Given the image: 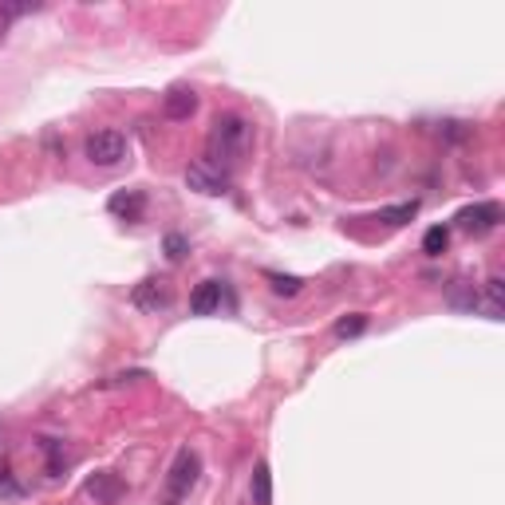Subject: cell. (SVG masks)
Segmentation results:
<instances>
[{
  "label": "cell",
  "instance_id": "14",
  "mask_svg": "<svg viewBox=\"0 0 505 505\" xmlns=\"http://www.w3.org/2000/svg\"><path fill=\"white\" fill-rule=\"evenodd\" d=\"M450 249V229L446 225H430L427 237H422V253L427 256H442Z\"/></svg>",
  "mask_w": 505,
  "mask_h": 505
},
{
  "label": "cell",
  "instance_id": "20",
  "mask_svg": "<svg viewBox=\"0 0 505 505\" xmlns=\"http://www.w3.org/2000/svg\"><path fill=\"white\" fill-rule=\"evenodd\" d=\"M162 249H166V256L170 261H182L185 253H190V241H185L182 233H166V241H162Z\"/></svg>",
  "mask_w": 505,
  "mask_h": 505
},
{
  "label": "cell",
  "instance_id": "7",
  "mask_svg": "<svg viewBox=\"0 0 505 505\" xmlns=\"http://www.w3.org/2000/svg\"><path fill=\"white\" fill-rule=\"evenodd\" d=\"M130 300H135V308H143V312H162V308H170V285L158 277H146L143 285H135Z\"/></svg>",
  "mask_w": 505,
  "mask_h": 505
},
{
  "label": "cell",
  "instance_id": "8",
  "mask_svg": "<svg viewBox=\"0 0 505 505\" xmlns=\"http://www.w3.org/2000/svg\"><path fill=\"white\" fill-rule=\"evenodd\" d=\"M193 111H198V91H193V87H170V91L162 95V114L166 119L182 122V119H190Z\"/></svg>",
  "mask_w": 505,
  "mask_h": 505
},
{
  "label": "cell",
  "instance_id": "5",
  "mask_svg": "<svg viewBox=\"0 0 505 505\" xmlns=\"http://www.w3.org/2000/svg\"><path fill=\"white\" fill-rule=\"evenodd\" d=\"M498 221H501L498 201H477V206H466L462 214H458V225H462L466 233H474V237L493 233V229H498Z\"/></svg>",
  "mask_w": 505,
  "mask_h": 505
},
{
  "label": "cell",
  "instance_id": "6",
  "mask_svg": "<svg viewBox=\"0 0 505 505\" xmlns=\"http://www.w3.org/2000/svg\"><path fill=\"white\" fill-rule=\"evenodd\" d=\"M83 493H87V498H95V505H119V498L127 493V485L119 482V474H111V469H99V474L87 477Z\"/></svg>",
  "mask_w": 505,
  "mask_h": 505
},
{
  "label": "cell",
  "instance_id": "11",
  "mask_svg": "<svg viewBox=\"0 0 505 505\" xmlns=\"http://www.w3.org/2000/svg\"><path fill=\"white\" fill-rule=\"evenodd\" d=\"M107 206H111V214H119V217H127V221H138V217L146 214V193H143V190L114 193Z\"/></svg>",
  "mask_w": 505,
  "mask_h": 505
},
{
  "label": "cell",
  "instance_id": "2",
  "mask_svg": "<svg viewBox=\"0 0 505 505\" xmlns=\"http://www.w3.org/2000/svg\"><path fill=\"white\" fill-rule=\"evenodd\" d=\"M201 477V454L193 446H182L174 454L170 469H166V482H162V493H158V505H182L190 498V490L198 485Z\"/></svg>",
  "mask_w": 505,
  "mask_h": 505
},
{
  "label": "cell",
  "instance_id": "3",
  "mask_svg": "<svg viewBox=\"0 0 505 505\" xmlns=\"http://www.w3.org/2000/svg\"><path fill=\"white\" fill-rule=\"evenodd\" d=\"M83 150L95 166H119L122 158H127V138H122L119 130H95Z\"/></svg>",
  "mask_w": 505,
  "mask_h": 505
},
{
  "label": "cell",
  "instance_id": "17",
  "mask_svg": "<svg viewBox=\"0 0 505 505\" xmlns=\"http://www.w3.org/2000/svg\"><path fill=\"white\" fill-rule=\"evenodd\" d=\"M0 498H20V482L12 477L8 458H0Z\"/></svg>",
  "mask_w": 505,
  "mask_h": 505
},
{
  "label": "cell",
  "instance_id": "4",
  "mask_svg": "<svg viewBox=\"0 0 505 505\" xmlns=\"http://www.w3.org/2000/svg\"><path fill=\"white\" fill-rule=\"evenodd\" d=\"M229 182H233V178H229L225 170H217V166H209L206 158H198V162L185 166V185H190V190H198V193H206V198L225 193Z\"/></svg>",
  "mask_w": 505,
  "mask_h": 505
},
{
  "label": "cell",
  "instance_id": "18",
  "mask_svg": "<svg viewBox=\"0 0 505 505\" xmlns=\"http://www.w3.org/2000/svg\"><path fill=\"white\" fill-rule=\"evenodd\" d=\"M363 327H367V316H363V312H351V316H343V320L335 324V335H343V340H351V335H359Z\"/></svg>",
  "mask_w": 505,
  "mask_h": 505
},
{
  "label": "cell",
  "instance_id": "19",
  "mask_svg": "<svg viewBox=\"0 0 505 505\" xmlns=\"http://www.w3.org/2000/svg\"><path fill=\"white\" fill-rule=\"evenodd\" d=\"M24 12H40V4H0V32L8 28V20H16V16H24Z\"/></svg>",
  "mask_w": 505,
  "mask_h": 505
},
{
  "label": "cell",
  "instance_id": "9",
  "mask_svg": "<svg viewBox=\"0 0 505 505\" xmlns=\"http://www.w3.org/2000/svg\"><path fill=\"white\" fill-rule=\"evenodd\" d=\"M217 308H221V280H201V285L190 292V312L193 316H214Z\"/></svg>",
  "mask_w": 505,
  "mask_h": 505
},
{
  "label": "cell",
  "instance_id": "1",
  "mask_svg": "<svg viewBox=\"0 0 505 505\" xmlns=\"http://www.w3.org/2000/svg\"><path fill=\"white\" fill-rule=\"evenodd\" d=\"M253 150V122L245 114H217L214 127L206 135V162L225 170L233 178V170L245 162V154Z\"/></svg>",
  "mask_w": 505,
  "mask_h": 505
},
{
  "label": "cell",
  "instance_id": "13",
  "mask_svg": "<svg viewBox=\"0 0 505 505\" xmlns=\"http://www.w3.org/2000/svg\"><path fill=\"white\" fill-rule=\"evenodd\" d=\"M501 300H505L501 277H490V280H485V300H482V308H485V316H490V320H501Z\"/></svg>",
  "mask_w": 505,
  "mask_h": 505
},
{
  "label": "cell",
  "instance_id": "10",
  "mask_svg": "<svg viewBox=\"0 0 505 505\" xmlns=\"http://www.w3.org/2000/svg\"><path fill=\"white\" fill-rule=\"evenodd\" d=\"M446 304L458 308V312H477L482 308V292L474 288V280H454L446 288Z\"/></svg>",
  "mask_w": 505,
  "mask_h": 505
},
{
  "label": "cell",
  "instance_id": "12",
  "mask_svg": "<svg viewBox=\"0 0 505 505\" xmlns=\"http://www.w3.org/2000/svg\"><path fill=\"white\" fill-rule=\"evenodd\" d=\"M253 505H272V469L264 458L253 466Z\"/></svg>",
  "mask_w": 505,
  "mask_h": 505
},
{
  "label": "cell",
  "instance_id": "15",
  "mask_svg": "<svg viewBox=\"0 0 505 505\" xmlns=\"http://www.w3.org/2000/svg\"><path fill=\"white\" fill-rule=\"evenodd\" d=\"M414 214H419V201H403V206L379 209V221L383 225H406V221H414Z\"/></svg>",
  "mask_w": 505,
  "mask_h": 505
},
{
  "label": "cell",
  "instance_id": "16",
  "mask_svg": "<svg viewBox=\"0 0 505 505\" xmlns=\"http://www.w3.org/2000/svg\"><path fill=\"white\" fill-rule=\"evenodd\" d=\"M264 280H269L272 292H280V296H296V292L304 288V280H300V277H285V272H264Z\"/></svg>",
  "mask_w": 505,
  "mask_h": 505
}]
</instances>
